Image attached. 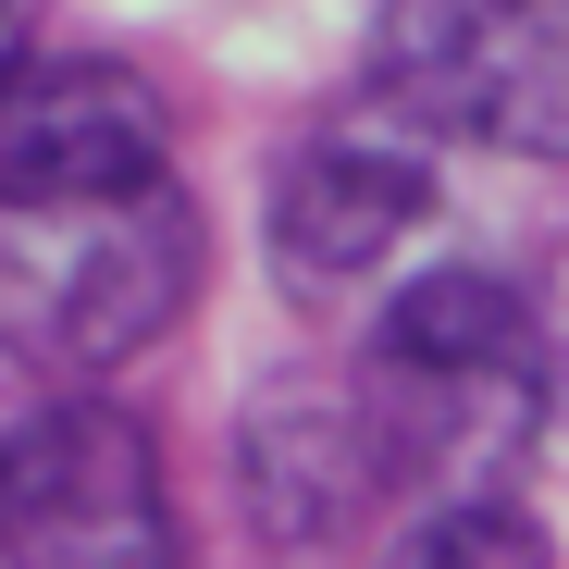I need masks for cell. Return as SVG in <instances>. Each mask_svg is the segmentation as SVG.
<instances>
[{
	"label": "cell",
	"mask_w": 569,
	"mask_h": 569,
	"mask_svg": "<svg viewBox=\"0 0 569 569\" xmlns=\"http://www.w3.org/2000/svg\"><path fill=\"white\" fill-rule=\"evenodd\" d=\"M371 397H385L397 446H409V483H421V520L433 508H496V483L532 446V409L557 397L545 371V310L520 298L508 272L483 260H446V272H409L385 322L359 347Z\"/></svg>",
	"instance_id": "1"
},
{
	"label": "cell",
	"mask_w": 569,
	"mask_h": 569,
	"mask_svg": "<svg viewBox=\"0 0 569 569\" xmlns=\"http://www.w3.org/2000/svg\"><path fill=\"white\" fill-rule=\"evenodd\" d=\"M199 272H211V223L186 186L100 199V211H13L0 310H13V347L38 371H112L186 322Z\"/></svg>",
	"instance_id": "2"
},
{
	"label": "cell",
	"mask_w": 569,
	"mask_h": 569,
	"mask_svg": "<svg viewBox=\"0 0 569 569\" xmlns=\"http://www.w3.org/2000/svg\"><path fill=\"white\" fill-rule=\"evenodd\" d=\"M359 87L409 137L569 161V0H385Z\"/></svg>",
	"instance_id": "3"
},
{
	"label": "cell",
	"mask_w": 569,
	"mask_h": 569,
	"mask_svg": "<svg viewBox=\"0 0 569 569\" xmlns=\"http://www.w3.org/2000/svg\"><path fill=\"white\" fill-rule=\"evenodd\" d=\"M236 496L260 520L272 557H322V545H359L409 483V446L385 421L359 359H322V371H272L236 421Z\"/></svg>",
	"instance_id": "4"
},
{
	"label": "cell",
	"mask_w": 569,
	"mask_h": 569,
	"mask_svg": "<svg viewBox=\"0 0 569 569\" xmlns=\"http://www.w3.org/2000/svg\"><path fill=\"white\" fill-rule=\"evenodd\" d=\"M13 569H173L161 446L112 397H62L13 433Z\"/></svg>",
	"instance_id": "5"
},
{
	"label": "cell",
	"mask_w": 569,
	"mask_h": 569,
	"mask_svg": "<svg viewBox=\"0 0 569 569\" xmlns=\"http://www.w3.org/2000/svg\"><path fill=\"white\" fill-rule=\"evenodd\" d=\"M433 223V161L409 137H371V124H322L272 161V199H260V248L284 298H335V284L385 272L409 236Z\"/></svg>",
	"instance_id": "6"
},
{
	"label": "cell",
	"mask_w": 569,
	"mask_h": 569,
	"mask_svg": "<svg viewBox=\"0 0 569 569\" xmlns=\"http://www.w3.org/2000/svg\"><path fill=\"white\" fill-rule=\"evenodd\" d=\"M173 149L161 87L112 50H62L13 74V124H0V173H13V211H100V199H149Z\"/></svg>",
	"instance_id": "7"
},
{
	"label": "cell",
	"mask_w": 569,
	"mask_h": 569,
	"mask_svg": "<svg viewBox=\"0 0 569 569\" xmlns=\"http://www.w3.org/2000/svg\"><path fill=\"white\" fill-rule=\"evenodd\" d=\"M385 569H545V532L496 496V508H433Z\"/></svg>",
	"instance_id": "8"
},
{
	"label": "cell",
	"mask_w": 569,
	"mask_h": 569,
	"mask_svg": "<svg viewBox=\"0 0 569 569\" xmlns=\"http://www.w3.org/2000/svg\"><path fill=\"white\" fill-rule=\"evenodd\" d=\"M532 310H545V371H557V397H569V260L545 272V298H532Z\"/></svg>",
	"instance_id": "9"
}]
</instances>
